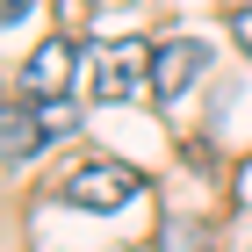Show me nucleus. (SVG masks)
<instances>
[{"mask_svg":"<svg viewBox=\"0 0 252 252\" xmlns=\"http://www.w3.org/2000/svg\"><path fill=\"white\" fill-rule=\"evenodd\" d=\"M158 43L144 36H116V43H87V94L94 101H137L152 87Z\"/></svg>","mask_w":252,"mask_h":252,"instance_id":"f257e3e1","label":"nucleus"},{"mask_svg":"<svg viewBox=\"0 0 252 252\" xmlns=\"http://www.w3.org/2000/svg\"><path fill=\"white\" fill-rule=\"evenodd\" d=\"M22 94L29 101H79L87 94V43H72V36L36 43L29 65H22Z\"/></svg>","mask_w":252,"mask_h":252,"instance_id":"f03ea898","label":"nucleus"},{"mask_svg":"<svg viewBox=\"0 0 252 252\" xmlns=\"http://www.w3.org/2000/svg\"><path fill=\"white\" fill-rule=\"evenodd\" d=\"M65 202L72 209H123V202H137V173L130 166H116V158H79L72 180H65Z\"/></svg>","mask_w":252,"mask_h":252,"instance_id":"7ed1b4c3","label":"nucleus"},{"mask_svg":"<svg viewBox=\"0 0 252 252\" xmlns=\"http://www.w3.org/2000/svg\"><path fill=\"white\" fill-rule=\"evenodd\" d=\"M209 72V43L202 36H173V43H158V65H152V101H188V87Z\"/></svg>","mask_w":252,"mask_h":252,"instance_id":"20e7f679","label":"nucleus"},{"mask_svg":"<svg viewBox=\"0 0 252 252\" xmlns=\"http://www.w3.org/2000/svg\"><path fill=\"white\" fill-rule=\"evenodd\" d=\"M43 144H51V137H43V123H36V108H29V101H7V173H22V166H29V158L43 152Z\"/></svg>","mask_w":252,"mask_h":252,"instance_id":"39448f33","label":"nucleus"},{"mask_svg":"<svg viewBox=\"0 0 252 252\" xmlns=\"http://www.w3.org/2000/svg\"><path fill=\"white\" fill-rule=\"evenodd\" d=\"M231 36H238V51L252 58V7H238V15H231Z\"/></svg>","mask_w":252,"mask_h":252,"instance_id":"423d86ee","label":"nucleus"},{"mask_svg":"<svg viewBox=\"0 0 252 252\" xmlns=\"http://www.w3.org/2000/svg\"><path fill=\"white\" fill-rule=\"evenodd\" d=\"M238 7H252V0H231V15H238Z\"/></svg>","mask_w":252,"mask_h":252,"instance_id":"0eeeda50","label":"nucleus"}]
</instances>
